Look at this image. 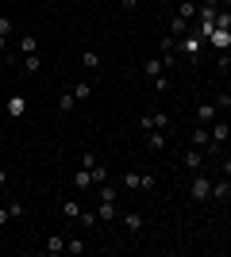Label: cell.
Returning <instances> with one entry per match:
<instances>
[{
	"label": "cell",
	"instance_id": "cell-1",
	"mask_svg": "<svg viewBox=\"0 0 231 257\" xmlns=\"http://www.w3.org/2000/svg\"><path fill=\"white\" fill-rule=\"evenodd\" d=\"M189 200H193V204H208L212 200V181L204 173H197V177L189 181Z\"/></svg>",
	"mask_w": 231,
	"mask_h": 257
},
{
	"label": "cell",
	"instance_id": "cell-2",
	"mask_svg": "<svg viewBox=\"0 0 231 257\" xmlns=\"http://www.w3.org/2000/svg\"><path fill=\"white\" fill-rule=\"evenodd\" d=\"M120 181L127 184L131 192H143V188H146V192H150V188H154V177H150V173H131V169H127V173H123V177H120Z\"/></svg>",
	"mask_w": 231,
	"mask_h": 257
},
{
	"label": "cell",
	"instance_id": "cell-3",
	"mask_svg": "<svg viewBox=\"0 0 231 257\" xmlns=\"http://www.w3.org/2000/svg\"><path fill=\"white\" fill-rule=\"evenodd\" d=\"M177 46H181V54L197 58V54L204 50V35H200V31H189V35H181V43H177Z\"/></svg>",
	"mask_w": 231,
	"mask_h": 257
},
{
	"label": "cell",
	"instance_id": "cell-4",
	"mask_svg": "<svg viewBox=\"0 0 231 257\" xmlns=\"http://www.w3.org/2000/svg\"><path fill=\"white\" fill-rule=\"evenodd\" d=\"M189 146H200L204 154H220L216 146H212V135H208V127H193V135H189Z\"/></svg>",
	"mask_w": 231,
	"mask_h": 257
},
{
	"label": "cell",
	"instance_id": "cell-5",
	"mask_svg": "<svg viewBox=\"0 0 231 257\" xmlns=\"http://www.w3.org/2000/svg\"><path fill=\"white\" fill-rule=\"evenodd\" d=\"M139 127L143 131H166L170 127V115H166V111H146V115L139 119Z\"/></svg>",
	"mask_w": 231,
	"mask_h": 257
},
{
	"label": "cell",
	"instance_id": "cell-6",
	"mask_svg": "<svg viewBox=\"0 0 231 257\" xmlns=\"http://www.w3.org/2000/svg\"><path fill=\"white\" fill-rule=\"evenodd\" d=\"M216 115H220L216 100H200L197 104V123H216Z\"/></svg>",
	"mask_w": 231,
	"mask_h": 257
},
{
	"label": "cell",
	"instance_id": "cell-7",
	"mask_svg": "<svg viewBox=\"0 0 231 257\" xmlns=\"http://www.w3.org/2000/svg\"><path fill=\"white\" fill-rule=\"evenodd\" d=\"M204 158H208V154L200 150V146H189V150H185V158H181V161H185V169L200 173V165H204Z\"/></svg>",
	"mask_w": 231,
	"mask_h": 257
},
{
	"label": "cell",
	"instance_id": "cell-8",
	"mask_svg": "<svg viewBox=\"0 0 231 257\" xmlns=\"http://www.w3.org/2000/svg\"><path fill=\"white\" fill-rule=\"evenodd\" d=\"M208 135H212V146L220 150L223 142L231 139V127H227V123H208Z\"/></svg>",
	"mask_w": 231,
	"mask_h": 257
},
{
	"label": "cell",
	"instance_id": "cell-9",
	"mask_svg": "<svg viewBox=\"0 0 231 257\" xmlns=\"http://www.w3.org/2000/svg\"><path fill=\"white\" fill-rule=\"evenodd\" d=\"M4 107H8L12 119H20L23 111H27V96H23V92H16V96H8V104H4Z\"/></svg>",
	"mask_w": 231,
	"mask_h": 257
},
{
	"label": "cell",
	"instance_id": "cell-10",
	"mask_svg": "<svg viewBox=\"0 0 231 257\" xmlns=\"http://www.w3.org/2000/svg\"><path fill=\"white\" fill-rule=\"evenodd\" d=\"M73 107H77V96H73V88H62V92H58V111H62V115H69Z\"/></svg>",
	"mask_w": 231,
	"mask_h": 257
},
{
	"label": "cell",
	"instance_id": "cell-11",
	"mask_svg": "<svg viewBox=\"0 0 231 257\" xmlns=\"http://www.w3.org/2000/svg\"><path fill=\"white\" fill-rule=\"evenodd\" d=\"M146 150H166V131H143Z\"/></svg>",
	"mask_w": 231,
	"mask_h": 257
},
{
	"label": "cell",
	"instance_id": "cell-12",
	"mask_svg": "<svg viewBox=\"0 0 231 257\" xmlns=\"http://www.w3.org/2000/svg\"><path fill=\"white\" fill-rule=\"evenodd\" d=\"M97 219L100 223H116V204H112V200H100L97 204Z\"/></svg>",
	"mask_w": 231,
	"mask_h": 257
},
{
	"label": "cell",
	"instance_id": "cell-13",
	"mask_svg": "<svg viewBox=\"0 0 231 257\" xmlns=\"http://www.w3.org/2000/svg\"><path fill=\"white\" fill-rule=\"evenodd\" d=\"M197 12H200L197 0H181V4H177V16H181V20H189V23L197 20Z\"/></svg>",
	"mask_w": 231,
	"mask_h": 257
},
{
	"label": "cell",
	"instance_id": "cell-14",
	"mask_svg": "<svg viewBox=\"0 0 231 257\" xmlns=\"http://www.w3.org/2000/svg\"><path fill=\"white\" fill-rule=\"evenodd\" d=\"M208 46H216V50H227V46H231V31H220V27H216V31L208 35Z\"/></svg>",
	"mask_w": 231,
	"mask_h": 257
},
{
	"label": "cell",
	"instance_id": "cell-15",
	"mask_svg": "<svg viewBox=\"0 0 231 257\" xmlns=\"http://www.w3.org/2000/svg\"><path fill=\"white\" fill-rule=\"evenodd\" d=\"M189 31H193V23H189V20H181V16L170 20V35H174V39H181V35H189Z\"/></svg>",
	"mask_w": 231,
	"mask_h": 257
},
{
	"label": "cell",
	"instance_id": "cell-16",
	"mask_svg": "<svg viewBox=\"0 0 231 257\" xmlns=\"http://www.w3.org/2000/svg\"><path fill=\"white\" fill-rule=\"evenodd\" d=\"M231 196V177H223V181H212V200H227Z\"/></svg>",
	"mask_w": 231,
	"mask_h": 257
},
{
	"label": "cell",
	"instance_id": "cell-17",
	"mask_svg": "<svg viewBox=\"0 0 231 257\" xmlns=\"http://www.w3.org/2000/svg\"><path fill=\"white\" fill-rule=\"evenodd\" d=\"M120 219H123V226H127L131 234H139V230H143V215H139V211H127V215H120Z\"/></svg>",
	"mask_w": 231,
	"mask_h": 257
},
{
	"label": "cell",
	"instance_id": "cell-18",
	"mask_svg": "<svg viewBox=\"0 0 231 257\" xmlns=\"http://www.w3.org/2000/svg\"><path fill=\"white\" fill-rule=\"evenodd\" d=\"M46 253H50V257L66 253V238H62V234H50V238H46Z\"/></svg>",
	"mask_w": 231,
	"mask_h": 257
},
{
	"label": "cell",
	"instance_id": "cell-19",
	"mask_svg": "<svg viewBox=\"0 0 231 257\" xmlns=\"http://www.w3.org/2000/svg\"><path fill=\"white\" fill-rule=\"evenodd\" d=\"M89 184H97V181H93V169H85V165H81V169L73 173V188H89Z\"/></svg>",
	"mask_w": 231,
	"mask_h": 257
},
{
	"label": "cell",
	"instance_id": "cell-20",
	"mask_svg": "<svg viewBox=\"0 0 231 257\" xmlns=\"http://www.w3.org/2000/svg\"><path fill=\"white\" fill-rule=\"evenodd\" d=\"M143 73L146 77H158V73H170V69H166L162 58H150V62H143Z\"/></svg>",
	"mask_w": 231,
	"mask_h": 257
},
{
	"label": "cell",
	"instance_id": "cell-21",
	"mask_svg": "<svg viewBox=\"0 0 231 257\" xmlns=\"http://www.w3.org/2000/svg\"><path fill=\"white\" fill-rule=\"evenodd\" d=\"M81 65H85L89 73H93V69H100V54H97V50H85V54H81Z\"/></svg>",
	"mask_w": 231,
	"mask_h": 257
},
{
	"label": "cell",
	"instance_id": "cell-22",
	"mask_svg": "<svg viewBox=\"0 0 231 257\" xmlns=\"http://www.w3.org/2000/svg\"><path fill=\"white\" fill-rule=\"evenodd\" d=\"M23 69H27V73H39V69H43V58H39V54H23Z\"/></svg>",
	"mask_w": 231,
	"mask_h": 257
},
{
	"label": "cell",
	"instance_id": "cell-23",
	"mask_svg": "<svg viewBox=\"0 0 231 257\" xmlns=\"http://www.w3.org/2000/svg\"><path fill=\"white\" fill-rule=\"evenodd\" d=\"M23 54H39V39L35 35H23V43H20V58Z\"/></svg>",
	"mask_w": 231,
	"mask_h": 257
},
{
	"label": "cell",
	"instance_id": "cell-24",
	"mask_svg": "<svg viewBox=\"0 0 231 257\" xmlns=\"http://www.w3.org/2000/svg\"><path fill=\"white\" fill-rule=\"evenodd\" d=\"M81 211H85V207L77 204V200H66V204H62V215H66V219H81Z\"/></svg>",
	"mask_w": 231,
	"mask_h": 257
},
{
	"label": "cell",
	"instance_id": "cell-25",
	"mask_svg": "<svg viewBox=\"0 0 231 257\" xmlns=\"http://www.w3.org/2000/svg\"><path fill=\"white\" fill-rule=\"evenodd\" d=\"M73 96L77 100H89V96H93V85H89V81H77V85H73Z\"/></svg>",
	"mask_w": 231,
	"mask_h": 257
},
{
	"label": "cell",
	"instance_id": "cell-26",
	"mask_svg": "<svg viewBox=\"0 0 231 257\" xmlns=\"http://www.w3.org/2000/svg\"><path fill=\"white\" fill-rule=\"evenodd\" d=\"M150 81H154V92H170V73H158Z\"/></svg>",
	"mask_w": 231,
	"mask_h": 257
},
{
	"label": "cell",
	"instance_id": "cell-27",
	"mask_svg": "<svg viewBox=\"0 0 231 257\" xmlns=\"http://www.w3.org/2000/svg\"><path fill=\"white\" fill-rule=\"evenodd\" d=\"M66 253H85V238H66Z\"/></svg>",
	"mask_w": 231,
	"mask_h": 257
},
{
	"label": "cell",
	"instance_id": "cell-28",
	"mask_svg": "<svg viewBox=\"0 0 231 257\" xmlns=\"http://www.w3.org/2000/svg\"><path fill=\"white\" fill-rule=\"evenodd\" d=\"M93 181H97V184H104V181H108V169H104L100 161H97V165H93Z\"/></svg>",
	"mask_w": 231,
	"mask_h": 257
},
{
	"label": "cell",
	"instance_id": "cell-29",
	"mask_svg": "<svg viewBox=\"0 0 231 257\" xmlns=\"http://www.w3.org/2000/svg\"><path fill=\"white\" fill-rule=\"evenodd\" d=\"M216 27H220V31H231V16H227V12H220V16H216Z\"/></svg>",
	"mask_w": 231,
	"mask_h": 257
},
{
	"label": "cell",
	"instance_id": "cell-30",
	"mask_svg": "<svg viewBox=\"0 0 231 257\" xmlns=\"http://www.w3.org/2000/svg\"><path fill=\"white\" fill-rule=\"evenodd\" d=\"M216 107H220V111H227V107H231V92H220V96H216Z\"/></svg>",
	"mask_w": 231,
	"mask_h": 257
},
{
	"label": "cell",
	"instance_id": "cell-31",
	"mask_svg": "<svg viewBox=\"0 0 231 257\" xmlns=\"http://www.w3.org/2000/svg\"><path fill=\"white\" fill-rule=\"evenodd\" d=\"M97 200H112V204H116V188H112V184H104V188H100V196Z\"/></svg>",
	"mask_w": 231,
	"mask_h": 257
},
{
	"label": "cell",
	"instance_id": "cell-32",
	"mask_svg": "<svg viewBox=\"0 0 231 257\" xmlns=\"http://www.w3.org/2000/svg\"><path fill=\"white\" fill-rule=\"evenodd\" d=\"M77 223H85V226H97L100 219H97V215H93V211H81V219H77Z\"/></svg>",
	"mask_w": 231,
	"mask_h": 257
},
{
	"label": "cell",
	"instance_id": "cell-33",
	"mask_svg": "<svg viewBox=\"0 0 231 257\" xmlns=\"http://www.w3.org/2000/svg\"><path fill=\"white\" fill-rule=\"evenodd\" d=\"M0 35H4V39L12 35V20H8V16H0Z\"/></svg>",
	"mask_w": 231,
	"mask_h": 257
},
{
	"label": "cell",
	"instance_id": "cell-34",
	"mask_svg": "<svg viewBox=\"0 0 231 257\" xmlns=\"http://www.w3.org/2000/svg\"><path fill=\"white\" fill-rule=\"evenodd\" d=\"M8 211H12V219H20V215H23V204H20V200H12Z\"/></svg>",
	"mask_w": 231,
	"mask_h": 257
},
{
	"label": "cell",
	"instance_id": "cell-35",
	"mask_svg": "<svg viewBox=\"0 0 231 257\" xmlns=\"http://www.w3.org/2000/svg\"><path fill=\"white\" fill-rule=\"evenodd\" d=\"M8 219H12V211H8V207H0V226L8 223Z\"/></svg>",
	"mask_w": 231,
	"mask_h": 257
},
{
	"label": "cell",
	"instance_id": "cell-36",
	"mask_svg": "<svg viewBox=\"0 0 231 257\" xmlns=\"http://www.w3.org/2000/svg\"><path fill=\"white\" fill-rule=\"evenodd\" d=\"M135 4H139V0H120V8H123V12H131Z\"/></svg>",
	"mask_w": 231,
	"mask_h": 257
},
{
	"label": "cell",
	"instance_id": "cell-37",
	"mask_svg": "<svg viewBox=\"0 0 231 257\" xmlns=\"http://www.w3.org/2000/svg\"><path fill=\"white\" fill-rule=\"evenodd\" d=\"M220 169H223V177H231V158H223V165H220Z\"/></svg>",
	"mask_w": 231,
	"mask_h": 257
},
{
	"label": "cell",
	"instance_id": "cell-38",
	"mask_svg": "<svg viewBox=\"0 0 231 257\" xmlns=\"http://www.w3.org/2000/svg\"><path fill=\"white\" fill-rule=\"evenodd\" d=\"M4 184H8V169H4V165H0V188H4Z\"/></svg>",
	"mask_w": 231,
	"mask_h": 257
},
{
	"label": "cell",
	"instance_id": "cell-39",
	"mask_svg": "<svg viewBox=\"0 0 231 257\" xmlns=\"http://www.w3.org/2000/svg\"><path fill=\"white\" fill-rule=\"evenodd\" d=\"M4 50H8V39H4V35H0V54H4Z\"/></svg>",
	"mask_w": 231,
	"mask_h": 257
},
{
	"label": "cell",
	"instance_id": "cell-40",
	"mask_svg": "<svg viewBox=\"0 0 231 257\" xmlns=\"http://www.w3.org/2000/svg\"><path fill=\"white\" fill-rule=\"evenodd\" d=\"M223 73H227V77H231V65H227V69H223Z\"/></svg>",
	"mask_w": 231,
	"mask_h": 257
},
{
	"label": "cell",
	"instance_id": "cell-41",
	"mask_svg": "<svg viewBox=\"0 0 231 257\" xmlns=\"http://www.w3.org/2000/svg\"><path fill=\"white\" fill-rule=\"evenodd\" d=\"M162 4H170V0H162Z\"/></svg>",
	"mask_w": 231,
	"mask_h": 257
}]
</instances>
